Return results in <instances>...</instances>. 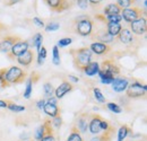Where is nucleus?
I'll use <instances>...</instances> for the list:
<instances>
[{"instance_id": "nucleus-1", "label": "nucleus", "mask_w": 147, "mask_h": 141, "mask_svg": "<svg viewBox=\"0 0 147 141\" xmlns=\"http://www.w3.org/2000/svg\"><path fill=\"white\" fill-rule=\"evenodd\" d=\"M70 55L73 56L74 66L79 71H83L84 68L91 62L93 52L88 46L79 48V49H73L69 51Z\"/></svg>"}, {"instance_id": "nucleus-2", "label": "nucleus", "mask_w": 147, "mask_h": 141, "mask_svg": "<svg viewBox=\"0 0 147 141\" xmlns=\"http://www.w3.org/2000/svg\"><path fill=\"white\" fill-rule=\"evenodd\" d=\"M27 78V72L16 66L10 67L9 69H6L3 83L1 85L2 88L9 87L10 85H18L24 83V80Z\"/></svg>"}, {"instance_id": "nucleus-3", "label": "nucleus", "mask_w": 147, "mask_h": 141, "mask_svg": "<svg viewBox=\"0 0 147 141\" xmlns=\"http://www.w3.org/2000/svg\"><path fill=\"white\" fill-rule=\"evenodd\" d=\"M93 19L86 15L74 19V31L80 36H90L93 32Z\"/></svg>"}, {"instance_id": "nucleus-4", "label": "nucleus", "mask_w": 147, "mask_h": 141, "mask_svg": "<svg viewBox=\"0 0 147 141\" xmlns=\"http://www.w3.org/2000/svg\"><path fill=\"white\" fill-rule=\"evenodd\" d=\"M98 76L101 79H111L113 80L120 73V67L114 62V60H105L101 63Z\"/></svg>"}, {"instance_id": "nucleus-5", "label": "nucleus", "mask_w": 147, "mask_h": 141, "mask_svg": "<svg viewBox=\"0 0 147 141\" xmlns=\"http://www.w3.org/2000/svg\"><path fill=\"white\" fill-rule=\"evenodd\" d=\"M122 19H125L127 23H131L136 19L140 17H146V10L145 9H142L140 7H137V6H134V7H129L126 9H122L121 13H120Z\"/></svg>"}, {"instance_id": "nucleus-6", "label": "nucleus", "mask_w": 147, "mask_h": 141, "mask_svg": "<svg viewBox=\"0 0 147 141\" xmlns=\"http://www.w3.org/2000/svg\"><path fill=\"white\" fill-rule=\"evenodd\" d=\"M147 87L146 85H142L138 81H135L132 84L128 85V87L126 89V95L129 98H139L146 95Z\"/></svg>"}, {"instance_id": "nucleus-7", "label": "nucleus", "mask_w": 147, "mask_h": 141, "mask_svg": "<svg viewBox=\"0 0 147 141\" xmlns=\"http://www.w3.org/2000/svg\"><path fill=\"white\" fill-rule=\"evenodd\" d=\"M30 49V45H28V41L27 40H20L18 41L9 52L7 53V56L10 59V60H15L17 56H19L20 54L25 52L26 50Z\"/></svg>"}, {"instance_id": "nucleus-8", "label": "nucleus", "mask_w": 147, "mask_h": 141, "mask_svg": "<svg viewBox=\"0 0 147 141\" xmlns=\"http://www.w3.org/2000/svg\"><path fill=\"white\" fill-rule=\"evenodd\" d=\"M130 30L132 34L136 35H144L147 31L146 17H140L130 23Z\"/></svg>"}, {"instance_id": "nucleus-9", "label": "nucleus", "mask_w": 147, "mask_h": 141, "mask_svg": "<svg viewBox=\"0 0 147 141\" xmlns=\"http://www.w3.org/2000/svg\"><path fill=\"white\" fill-rule=\"evenodd\" d=\"M47 134H55V133H53L52 122H51V120H49V119L44 120V123H42L37 128V130L35 131L34 138H35L36 140L40 141L44 136H47Z\"/></svg>"}, {"instance_id": "nucleus-10", "label": "nucleus", "mask_w": 147, "mask_h": 141, "mask_svg": "<svg viewBox=\"0 0 147 141\" xmlns=\"http://www.w3.org/2000/svg\"><path fill=\"white\" fill-rule=\"evenodd\" d=\"M22 38L16 35H6L1 41H0V52L8 53L11 48Z\"/></svg>"}, {"instance_id": "nucleus-11", "label": "nucleus", "mask_w": 147, "mask_h": 141, "mask_svg": "<svg viewBox=\"0 0 147 141\" xmlns=\"http://www.w3.org/2000/svg\"><path fill=\"white\" fill-rule=\"evenodd\" d=\"M47 6L55 13H62L67 10L70 6V3L67 0H43Z\"/></svg>"}, {"instance_id": "nucleus-12", "label": "nucleus", "mask_w": 147, "mask_h": 141, "mask_svg": "<svg viewBox=\"0 0 147 141\" xmlns=\"http://www.w3.org/2000/svg\"><path fill=\"white\" fill-rule=\"evenodd\" d=\"M88 123H90V114L87 113H83V114H79L76 119V123L74 124L78 131L80 133H84L87 131L88 129Z\"/></svg>"}, {"instance_id": "nucleus-13", "label": "nucleus", "mask_w": 147, "mask_h": 141, "mask_svg": "<svg viewBox=\"0 0 147 141\" xmlns=\"http://www.w3.org/2000/svg\"><path fill=\"white\" fill-rule=\"evenodd\" d=\"M102 117L101 115L98 114H94L91 120H90V123H88V130L92 134H100L102 131H101V122H102Z\"/></svg>"}, {"instance_id": "nucleus-14", "label": "nucleus", "mask_w": 147, "mask_h": 141, "mask_svg": "<svg viewBox=\"0 0 147 141\" xmlns=\"http://www.w3.org/2000/svg\"><path fill=\"white\" fill-rule=\"evenodd\" d=\"M16 59H17V62L20 66H23L25 68H28L31 66V63L33 62V60H34V52L28 49L23 54H20L19 56H17Z\"/></svg>"}, {"instance_id": "nucleus-15", "label": "nucleus", "mask_w": 147, "mask_h": 141, "mask_svg": "<svg viewBox=\"0 0 147 141\" xmlns=\"http://www.w3.org/2000/svg\"><path fill=\"white\" fill-rule=\"evenodd\" d=\"M112 89L117 93H121V91H125L127 87H128L129 83L128 79L125 78V77H115L112 81Z\"/></svg>"}, {"instance_id": "nucleus-16", "label": "nucleus", "mask_w": 147, "mask_h": 141, "mask_svg": "<svg viewBox=\"0 0 147 141\" xmlns=\"http://www.w3.org/2000/svg\"><path fill=\"white\" fill-rule=\"evenodd\" d=\"M91 51L97 55H103V54H107V53L110 52L111 46L109 44H104V43H101V42H94L92 43L90 46Z\"/></svg>"}, {"instance_id": "nucleus-17", "label": "nucleus", "mask_w": 147, "mask_h": 141, "mask_svg": "<svg viewBox=\"0 0 147 141\" xmlns=\"http://www.w3.org/2000/svg\"><path fill=\"white\" fill-rule=\"evenodd\" d=\"M73 89H74V86L69 81H63V83L55 90V97H57L58 99H60V98H62L67 93L71 91Z\"/></svg>"}, {"instance_id": "nucleus-18", "label": "nucleus", "mask_w": 147, "mask_h": 141, "mask_svg": "<svg viewBox=\"0 0 147 141\" xmlns=\"http://www.w3.org/2000/svg\"><path fill=\"white\" fill-rule=\"evenodd\" d=\"M117 37L122 44H130L134 40V34L129 28H121L120 33L117 35Z\"/></svg>"}, {"instance_id": "nucleus-19", "label": "nucleus", "mask_w": 147, "mask_h": 141, "mask_svg": "<svg viewBox=\"0 0 147 141\" xmlns=\"http://www.w3.org/2000/svg\"><path fill=\"white\" fill-rule=\"evenodd\" d=\"M43 111L48 116H51L52 119L58 116V115H60V113H61V111L58 107V105L57 104H51V103H45L44 106H43Z\"/></svg>"}, {"instance_id": "nucleus-20", "label": "nucleus", "mask_w": 147, "mask_h": 141, "mask_svg": "<svg viewBox=\"0 0 147 141\" xmlns=\"http://www.w3.org/2000/svg\"><path fill=\"white\" fill-rule=\"evenodd\" d=\"M40 78V76L37 75L36 72H33L31 78L27 79V83H26V88H25V91H24V97L25 98H30L31 97V94H32V87H33V84L36 81L37 79Z\"/></svg>"}, {"instance_id": "nucleus-21", "label": "nucleus", "mask_w": 147, "mask_h": 141, "mask_svg": "<svg viewBox=\"0 0 147 141\" xmlns=\"http://www.w3.org/2000/svg\"><path fill=\"white\" fill-rule=\"evenodd\" d=\"M93 38L95 37L98 42H101V43H104V44H109V43H112L113 42V40H114V37L113 36H111L109 33H108V31L107 30H103V31H100L96 36H92Z\"/></svg>"}, {"instance_id": "nucleus-22", "label": "nucleus", "mask_w": 147, "mask_h": 141, "mask_svg": "<svg viewBox=\"0 0 147 141\" xmlns=\"http://www.w3.org/2000/svg\"><path fill=\"white\" fill-rule=\"evenodd\" d=\"M121 28H122V26L120 23H107V31L113 37H115L120 33Z\"/></svg>"}, {"instance_id": "nucleus-23", "label": "nucleus", "mask_w": 147, "mask_h": 141, "mask_svg": "<svg viewBox=\"0 0 147 141\" xmlns=\"http://www.w3.org/2000/svg\"><path fill=\"white\" fill-rule=\"evenodd\" d=\"M100 70V64L97 63V62H95V61H91L85 68H84V70L83 72H85L87 76H95L97 72Z\"/></svg>"}, {"instance_id": "nucleus-24", "label": "nucleus", "mask_w": 147, "mask_h": 141, "mask_svg": "<svg viewBox=\"0 0 147 141\" xmlns=\"http://www.w3.org/2000/svg\"><path fill=\"white\" fill-rule=\"evenodd\" d=\"M113 132H114V128L111 126L108 131H104L102 134L93 138L91 141H111L112 140V137H113Z\"/></svg>"}, {"instance_id": "nucleus-25", "label": "nucleus", "mask_w": 147, "mask_h": 141, "mask_svg": "<svg viewBox=\"0 0 147 141\" xmlns=\"http://www.w3.org/2000/svg\"><path fill=\"white\" fill-rule=\"evenodd\" d=\"M121 8L117 5V3H109L105 8H104V15L109 16V15H115V14H120L121 13Z\"/></svg>"}, {"instance_id": "nucleus-26", "label": "nucleus", "mask_w": 147, "mask_h": 141, "mask_svg": "<svg viewBox=\"0 0 147 141\" xmlns=\"http://www.w3.org/2000/svg\"><path fill=\"white\" fill-rule=\"evenodd\" d=\"M32 43H28V45L33 46V48H36V50L38 51L40 48L42 46V41H43V35L41 33H36L35 35L31 38Z\"/></svg>"}, {"instance_id": "nucleus-27", "label": "nucleus", "mask_w": 147, "mask_h": 141, "mask_svg": "<svg viewBox=\"0 0 147 141\" xmlns=\"http://www.w3.org/2000/svg\"><path fill=\"white\" fill-rule=\"evenodd\" d=\"M130 132H131V129L129 128L128 125H126V124L122 125L118 131V141H123L128 137V134Z\"/></svg>"}, {"instance_id": "nucleus-28", "label": "nucleus", "mask_w": 147, "mask_h": 141, "mask_svg": "<svg viewBox=\"0 0 147 141\" xmlns=\"http://www.w3.org/2000/svg\"><path fill=\"white\" fill-rule=\"evenodd\" d=\"M67 141H84L83 138H82V136H80V132L78 131V129L75 125L71 126V132H70Z\"/></svg>"}, {"instance_id": "nucleus-29", "label": "nucleus", "mask_w": 147, "mask_h": 141, "mask_svg": "<svg viewBox=\"0 0 147 141\" xmlns=\"http://www.w3.org/2000/svg\"><path fill=\"white\" fill-rule=\"evenodd\" d=\"M43 91H44V96H45L47 98L52 97V94L55 93V89H53L52 84H50V83H45L44 86H43Z\"/></svg>"}, {"instance_id": "nucleus-30", "label": "nucleus", "mask_w": 147, "mask_h": 141, "mask_svg": "<svg viewBox=\"0 0 147 141\" xmlns=\"http://www.w3.org/2000/svg\"><path fill=\"white\" fill-rule=\"evenodd\" d=\"M37 52H38V55H37V63L41 66V64L44 63V59L47 58V49H45L44 46H41Z\"/></svg>"}, {"instance_id": "nucleus-31", "label": "nucleus", "mask_w": 147, "mask_h": 141, "mask_svg": "<svg viewBox=\"0 0 147 141\" xmlns=\"http://www.w3.org/2000/svg\"><path fill=\"white\" fill-rule=\"evenodd\" d=\"M7 108H9L10 111H13V112H16V113H19V112H24V111L26 109V108H25V106L17 105V104H15V103H13V102H8Z\"/></svg>"}, {"instance_id": "nucleus-32", "label": "nucleus", "mask_w": 147, "mask_h": 141, "mask_svg": "<svg viewBox=\"0 0 147 141\" xmlns=\"http://www.w3.org/2000/svg\"><path fill=\"white\" fill-rule=\"evenodd\" d=\"M136 0H118L117 1V5L121 8V9H126V8H129L131 5L135 3Z\"/></svg>"}, {"instance_id": "nucleus-33", "label": "nucleus", "mask_w": 147, "mask_h": 141, "mask_svg": "<svg viewBox=\"0 0 147 141\" xmlns=\"http://www.w3.org/2000/svg\"><path fill=\"white\" fill-rule=\"evenodd\" d=\"M71 3H75L80 9H87L90 7L88 0H71Z\"/></svg>"}, {"instance_id": "nucleus-34", "label": "nucleus", "mask_w": 147, "mask_h": 141, "mask_svg": "<svg viewBox=\"0 0 147 141\" xmlns=\"http://www.w3.org/2000/svg\"><path fill=\"white\" fill-rule=\"evenodd\" d=\"M105 19H107V23H120L122 20V17L120 14H115V15L105 16Z\"/></svg>"}, {"instance_id": "nucleus-35", "label": "nucleus", "mask_w": 147, "mask_h": 141, "mask_svg": "<svg viewBox=\"0 0 147 141\" xmlns=\"http://www.w3.org/2000/svg\"><path fill=\"white\" fill-rule=\"evenodd\" d=\"M94 91V96H95V99L100 103H105V97L103 96V94L101 93V90L98 88H94L93 89Z\"/></svg>"}, {"instance_id": "nucleus-36", "label": "nucleus", "mask_w": 147, "mask_h": 141, "mask_svg": "<svg viewBox=\"0 0 147 141\" xmlns=\"http://www.w3.org/2000/svg\"><path fill=\"white\" fill-rule=\"evenodd\" d=\"M107 106H108V108L110 109L111 112H113L114 114H120L122 112V108L118 105V104H115V103H108Z\"/></svg>"}, {"instance_id": "nucleus-37", "label": "nucleus", "mask_w": 147, "mask_h": 141, "mask_svg": "<svg viewBox=\"0 0 147 141\" xmlns=\"http://www.w3.org/2000/svg\"><path fill=\"white\" fill-rule=\"evenodd\" d=\"M53 64L59 66L60 64V54H59V48L55 45L53 46Z\"/></svg>"}, {"instance_id": "nucleus-38", "label": "nucleus", "mask_w": 147, "mask_h": 141, "mask_svg": "<svg viewBox=\"0 0 147 141\" xmlns=\"http://www.w3.org/2000/svg\"><path fill=\"white\" fill-rule=\"evenodd\" d=\"M71 42H73V40L70 38V37H66V38H61V40H59V42H58V48L60 46V48H63V46H67V45H69V44H71Z\"/></svg>"}, {"instance_id": "nucleus-39", "label": "nucleus", "mask_w": 147, "mask_h": 141, "mask_svg": "<svg viewBox=\"0 0 147 141\" xmlns=\"http://www.w3.org/2000/svg\"><path fill=\"white\" fill-rule=\"evenodd\" d=\"M52 126H55V129H60L61 124H62V119H61V115H58L52 119Z\"/></svg>"}, {"instance_id": "nucleus-40", "label": "nucleus", "mask_w": 147, "mask_h": 141, "mask_svg": "<svg viewBox=\"0 0 147 141\" xmlns=\"http://www.w3.org/2000/svg\"><path fill=\"white\" fill-rule=\"evenodd\" d=\"M59 27H60L59 24H57V23H51V24H48V25L45 26V31H47V32H53V31L59 30Z\"/></svg>"}, {"instance_id": "nucleus-41", "label": "nucleus", "mask_w": 147, "mask_h": 141, "mask_svg": "<svg viewBox=\"0 0 147 141\" xmlns=\"http://www.w3.org/2000/svg\"><path fill=\"white\" fill-rule=\"evenodd\" d=\"M111 128L110 123H109V121H105V120H102V122H101V131H108L109 129Z\"/></svg>"}, {"instance_id": "nucleus-42", "label": "nucleus", "mask_w": 147, "mask_h": 141, "mask_svg": "<svg viewBox=\"0 0 147 141\" xmlns=\"http://www.w3.org/2000/svg\"><path fill=\"white\" fill-rule=\"evenodd\" d=\"M33 23L36 25L37 27H42V28H43V27L45 26V25H44V23H43V20H41V19H40L38 17H34V18H33Z\"/></svg>"}, {"instance_id": "nucleus-43", "label": "nucleus", "mask_w": 147, "mask_h": 141, "mask_svg": "<svg viewBox=\"0 0 147 141\" xmlns=\"http://www.w3.org/2000/svg\"><path fill=\"white\" fill-rule=\"evenodd\" d=\"M40 141H55V134H47V136H44Z\"/></svg>"}, {"instance_id": "nucleus-44", "label": "nucleus", "mask_w": 147, "mask_h": 141, "mask_svg": "<svg viewBox=\"0 0 147 141\" xmlns=\"http://www.w3.org/2000/svg\"><path fill=\"white\" fill-rule=\"evenodd\" d=\"M20 1H22V0H7V1H6V5H7V6H14V5L18 3Z\"/></svg>"}, {"instance_id": "nucleus-45", "label": "nucleus", "mask_w": 147, "mask_h": 141, "mask_svg": "<svg viewBox=\"0 0 147 141\" xmlns=\"http://www.w3.org/2000/svg\"><path fill=\"white\" fill-rule=\"evenodd\" d=\"M102 1H103V0H88V3L92 5V6H97V5H100Z\"/></svg>"}, {"instance_id": "nucleus-46", "label": "nucleus", "mask_w": 147, "mask_h": 141, "mask_svg": "<svg viewBox=\"0 0 147 141\" xmlns=\"http://www.w3.org/2000/svg\"><path fill=\"white\" fill-rule=\"evenodd\" d=\"M44 104H45V101H44V99H41V101H38V102H37V107H38L40 109H43Z\"/></svg>"}, {"instance_id": "nucleus-47", "label": "nucleus", "mask_w": 147, "mask_h": 141, "mask_svg": "<svg viewBox=\"0 0 147 141\" xmlns=\"http://www.w3.org/2000/svg\"><path fill=\"white\" fill-rule=\"evenodd\" d=\"M8 105V101H0V107H2V108H6Z\"/></svg>"}, {"instance_id": "nucleus-48", "label": "nucleus", "mask_w": 147, "mask_h": 141, "mask_svg": "<svg viewBox=\"0 0 147 141\" xmlns=\"http://www.w3.org/2000/svg\"><path fill=\"white\" fill-rule=\"evenodd\" d=\"M48 103H51V104H57V98H52V97L48 98Z\"/></svg>"}, {"instance_id": "nucleus-49", "label": "nucleus", "mask_w": 147, "mask_h": 141, "mask_svg": "<svg viewBox=\"0 0 147 141\" xmlns=\"http://www.w3.org/2000/svg\"><path fill=\"white\" fill-rule=\"evenodd\" d=\"M69 79L75 81V83H78V81H79V79H78L77 77H75V76H69Z\"/></svg>"}, {"instance_id": "nucleus-50", "label": "nucleus", "mask_w": 147, "mask_h": 141, "mask_svg": "<svg viewBox=\"0 0 147 141\" xmlns=\"http://www.w3.org/2000/svg\"><path fill=\"white\" fill-rule=\"evenodd\" d=\"M140 141H142V140H140Z\"/></svg>"}]
</instances>
